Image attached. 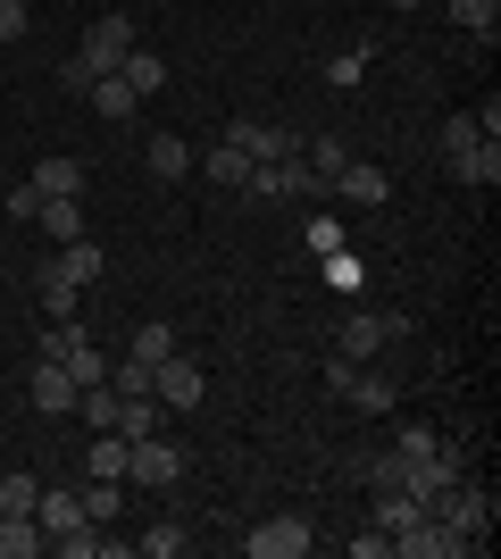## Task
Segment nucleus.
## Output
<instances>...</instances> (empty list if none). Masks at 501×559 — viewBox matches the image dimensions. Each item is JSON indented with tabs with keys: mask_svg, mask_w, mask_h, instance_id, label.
Instances as JSON below:
<instances>
[{
	"mask_svg": "<svg viewBox=\"0 0 501 559\" xmlns=\"http://www.w3.org/2000/svg\"><path fill=\"white\" fill-rule=\"evenodd\" d=\"M126 50H134V25H126V17L84 25V43H75V59L59 68V84H68V93H84L93 75H118V59H126Z\"/></svg>",
	"mask_w": 501,
	"mask_h": 559,
	"instance_id": "nucleus-1",
	"label": "nucleus"
},
{
	"mask_svg": "<svg viewBox=\"0 0 501 559\" xmlns=\"http://www.w3.org/2000/svg\"><path fill=\"white\" fill-rule=\"evenodd\" d=\"M434 518H443V526H452L460 543H477V535H493V492H477V485H443L434 492Z\"/></svg>",
	"mask_w": 501,
	"mask_h": 559,
	"instance_id": "nucleus-2",
	"label": "nucleus"
},
{
	"mask_svg": "<svg viewBox=\"0 0 501 559\" xmlns=\"http://www.w3.org/2000/svg\"><path fill=\"white\" fill-rule=\"evenodd\" d=\"M201 393H210V376H201V359H184V350L151 368V401H159V409H201Z\"/></svg>",
	"mask_w": 501,
	"mask_h": 559,
	"instance_id": "nucleus-3",
	"label": "nucleus"
},
{
	"mask_svg": "<svg viewBox=\"0 0 501 559\" xmlns=\"http://www.w3.org/2000/svg\"><path fill=\"white\" fill-rule=\"evenodd\" d=\"M126 476L151 485V492H167L176 476H184V451L167 443V435H143V443H126Z\"/></svg>",
	"mask_w": 501,
	"mask_h": 559,
	"instance_id": "nucleus-4",
	"label": "nucleus"
},
{
	"mask_svg": "<svg viewBox=\"0 0 501 559\" xmlns=\"http://www.w3.org/2000/svg\"><path fill=\"white\" fill-rule=\"evenodd\" d=\"M393 334H409L402 318H368V309H351V318H343V334H334V350H343L351 368H368V359H377V350L393 343Z\"/></svg>",
	"mask_w": 501,
	"mask_h": 559,
	"instance_id": "nucleus-5",
	"label": "nucleus"
},
{
	"mask_svg": "<svg viewBox=\"0 0 501 559\" xmlns=\"http://www.w3.org/2000/svg\"><path fill=\"white\" fill-rule=\"evenodd\" d=\"M25 401H34L43 418H68L75 401H84V384H75V376L59 368V359H34V376H25Z\"/></svg>",
	"mask_w": 501,
	"mask_h": 559,
	"instance_id": "nucleus-6",
	"label": "nucleus"
},
{
	"mask_svg": "<svg viewBox=\"0 0 501 559\" xmlns=\"http://www.w3.org/2000/svg\"><path fill=\"white\" fill-rule=\"evenodd\" d=\"M310 526H301V518H267V526H251V535H242V551H251V559H301V551H310Z\"/></svg>",
	"mask_w": 501,
	"mask_h": 559,
	"instance_id": "nucleus-7",
	"label": "nucleus"
},
{
	"mask_svg": "<svg viewBox=\"0 0 501 559\" xmlns=\"http://www.w3.org/2000/svg\"><path fill=\"white\" fill-rule=\"evenodd\" d=\"M326 201L377 210V201H393V185H384V167H368V159H343V167H334V192H326Z\"/></svg>",
	"mask_w": 501,
	"mask_h": 559,
	"instance_id": "nucleus-8",
	"label": "nucleus"
},
{
	"mask_svg": "<svg viewBox=\"0 0 501 559\" xmlns=\"http://www.w3.org/2000/svg\"><path fill=\"white\" fill-rule=\"evenodd\" d=\"M25 185L43 192V201H75V192H84V159H68V151H50V159L34 167Z\"/></svg>",
	"mask_w": 501,
	"mask_h": 559,
	"instance_id": "nucleus-9",
	"label": "nucleus"
},
{
	"mask_svg": "<svg viewBox=\"0 0 501 559\" xmlns=\"http://www.w3.org/2000/svg\"><path fill=\"white\" fill-rule=\"evenodd\" d=\"M443 167H452L460 185H485V192H493V185H501V142L485 134V142H468V151H452Z\"/></svg>",
	"mask_w": 501,
	"mask_h": 559,
	"instance_id": "nucleus-10",
	"label": "nucleus"
},
{
	"mask_svg": "<svg viewBox=\"0 0 501 559\" xmlns=\"http://www.w3.org/2000/svg\"><path fill=\"white\" fill-rule=\"evenodd\" d=\"M34 526H43V543H50V535L93 526V518H84V501H75V492H43V501H34Z\"/></svg>",
	"mask_w": 501,
	"mask_h": 559,
	"instance_id": "nucleus-11",
	"label": "nucleus"
},
{
	"mask_svg": "<svg viewBox=\"0 0 501 559\" xmlns=\"http://www.w3.org/2000/svg\"><path fill=\"white\" fill-rule=\"evenodd\" d=\"M343 401H351V409H368V418H384V409H393V376H377V368H351V384H343Z\"/></svg>",
	"mask_w": 501,
	"mask_h": 559,
	"instance_id": "nucleus-12",
	"label": "nucleus"
},
{
	"mask_svg": "<svg viewBox=\"0 0 501 559\" xmlns=\"http://www.w3.org/2000/svg\"><path fill=\"white\" fill-rule=\"evenodd\" d=\"M201 167H210V185H217V192H242V176H251V151L217 134V142H210V159H201Z\"/></svg>",
	"mask_w": 501,
	"mask_h": 559,
	"instance_id": "nucleus-13",
	"label": "nucleus"
},
{
	"mask_svg": "<svg viewBox=\"0 0 501 559\" xmlns=\"http://www.w3.org/2000/svg\"><path fill=\"white\" fill-rule=\"evenodd\" d=\"M34 551H50L43 526H34L25 510H0V559H34Z\"/></svg>",
	"mask_w": 501,
	"mask_h": 559,
	"instance_id": "nucleus-14",
	"label": "nucleus"
},
{
	"mask_svg": "<svg viewBox=\"0 0 501 559\" xmlns=\"http://www.w3.org/2000/svg\"><path fill=\"white\" fill-rule=\"evenodd\" d=\"M84 93H93V109H100V117H118V126H126V117H134V109H143V93H134L126 75H93Z\"/></svg>",
	"mask_w": 501,
	"mask_h": 559,
	"instance_id": "nucleus-15",
	"label": "nucleus"
},
{
	"mask_svg": "<svg viewBox=\"0 0 501 559\" xmlns=\"http://www.w3.org/2000/svg\"><path fill=\"white\" fill-rule=\"evenodd\" d=\"M118 492H126V476H84V485H75V501H84V518H93V526H109V518H118Z\"/></svg>",
	"mask_w": 501,
	"mask_h": 559,
	"instance_id": "nucleus-16",
	"label": "nucleus"
},
{
	"mask_svg": "<svg viewBox=\"0 0 501 559\" xmlns=\"http://www.w3.org/2000/svg\"><path fill=\"white\" fill-rule=\"evenodd\" d=\"M359 485H368V492H402L409 485V451H377V460H359Z\"/></svg>",
	"mask_w": 501,
	"mask_h": 559,
	"instance_id": "nucleus-17",
	"label": "nucleus"
},
{
	"mask_svg": "<svg viewBox=\"0 0 501 559\" xmlns=\"http://www.w3.org/2000/svg\"><path fill=\"white\" fill-rule=\"evenodd\" d=\"M118 75H126V84H134V93H159V84H167V68H159V50H143V43H134V50H126V59H118Z\"/></svg>",
	"mask_w": 501,
	"mask_h": 559,
	"instance_id": "nucleus-18",
	"label": "nucleus"
},
{
	"mask_svg": "<svg viewBox=\"0 0 501 559\" xmlns=\"http://www.w3.org/2000/svg\"><path fill=\"white\" fill-rule=\"evenodd\" d=\"M184 167H192L184 134H151V176H159V185H176V176H184Z\"/></svg>",
	"mask_w": 501,
	"mask_h": 559,
	"instance_id": "nucleus-19",
	"label": "nucleus"
},
{
	"mask_svg": "<svg viewBox=\"0 0 501 559\" xmlns=\"http://www.w3.org/2000/svg\"><path fill=\"white\" fill-rule=\"evenodd\" d=\"M452 25H460V34H485V43H493V25H501V0H452Z\"/></svg>",
	"mask_w": 501,
	"mask_h": 559,
	"instance_id": "nucleus-20",
	"label": "nucleus"
},
{
	"mask_svg": "<svg viewBox=\"0 0 501 559\" xmlns=\"http://www.w3.org/2000/svg\"><path fill=\"white\" fill-rule=\"evenodd\" d=\"M318 276H326L334 293H359V276H368V267H359V251L343 242V251H326V259H318Z\"/></svg>",
	"mask_w": 501,
	"mask_h": 559,
	"instance_id": "nucleus-21",
	"label": "nucleus"
},
{
	"mask_svg": "<svg viewBox=\"0 0 501 559\" xmlns=\"http://www.w3.org/2000/svg\"><path fill=\"white\" fill-rule=\"evenodd\" d=\"M126 359H143V368H159V359H176V326H159V318H151V326L134 334V350H126Z\"/></svg>",
	"mask_w": 501,
	"mask_h": 559,
	"instance_id": "nucleus-22",
	"label": "nucleus"
},
{
	"mask_svg": "<svg viewBox=\"0 0 501 559\" xmlns=\"http://www.w3.org/2000/svg\"><path fill=\"white\" fill-rule=\"evenodd\" d=\"M43 234L50 242H84V210L75 201H43Z\"/></svg>",
	"mask_w": 501,
	"mask_h": 559,
	"instance_id": "nucleus-23",
	"label": "nucleus"
},
{
	"mask_svg": "<svg viewBox=\"0 0 501 559\" xmlns=\"http://www.w3.org/2000/svg\"><path fill=\"white\" fill-rule=\"evenodd\" d=\"M184 543H192V526H176V518H159V526H151V535L134 543V551H143V559H176V551H184Z\"/></svg>",
	"mask_w": 501,
	"mask_h": 559,
	"instance_id": "nucleus-24",
	"label": "nucleus"
},
{
	"mask_svg": "<svg viewBox=\"0 0 501 559\" xmlns=\"http://www.w3.org/2000/svg\"><path fill=\"white\" fill-rule=\"evenodd\" d=\"M84 476H126V443H118V435H93V451H84Z\"/></svg>",
	"mask_w": 501,
	"mask_h": 559,
	"instance_id": "nucleus-25",
	"label": "nucleus"
},
{
	"mask_svg": "<svg viewBox=\"0 0 501 559\" xmlns=\"http://www.w3.org/2000/svg\"><path fill=\"white\" fill-rule=\"evenodd\" d=\"M301 242H310V259H326V251H343V217L334 210H318L310 226H301Z\"/></svg>",
	"mask_w": 501,
	"mask_h": 559,
	"instance_id": "nucleus-26",
	"label": "nucleus"
},
{
	"mask_svg": "<svg viewBox=\"0 0 501 559\" xmlns=\"http://www.w3.org/2000/svg\"><path fill=\"white\" fill-rule=\"evenodd\" d=\"M34 501H43V485H34L25 467H9V476H0V510H25V518H34Z\"/></svg>",
	"mask_w": 501,
	"mask_h": 559,
	"instance_id": "nucleus-27",
	"label": "nucleus"
},
{
	"mask_svg": "<svg viewBox=\"0 0 501 559\" xmlns=\"http://www.w3.org/2000/svg\"><path fill=\"white\" fill-rule=\"evenodd\" d=\"M59 368H68L75 384H100V376H109V359H100V350L84 343V334H75V350H68V359H59Z\"/></svg>",
	"mask_w": 501,
	"mask_h": 559,
	"instance_id": "nucleus-28",
	"label": "nucleus"
},
{
	"mask_svg": "<svg viewBox=\"0 0 501 559\" xmlns=\"http://www.w3.org/2000/svg\"><path fill=\"white\" fill-rule=\"evenodd\" d=\"M434 142H443V159H452V151H468V142H485V134H477V109L443 117V134H434Z\"/></svg>",
	"mask_w": 501,
	"mask_h": 559,
	"instance_id": "nucleus-29",
	"label": "nucleus"
},
{
	"mask_svg": "<svg viewBox=\"0 0 501 559\" xmlns=\"http://www.w3.org/2000/svg\"><path fill=\"white\" fill-rule=\"evenodd\" d=\"M409 518H418V501H409V492H377V526H384V535H402Z\"/></svg>",
	"mask_w": 501,
	"mask_h": 559,
	"instance_id": "nucleus-30",
	"label": "nucleus"
},
{
	"mask_svg": "<svg viewBox=\"0 0 501 559\" xmlns=\"http://www.w3.org/2000/svg\"><path fill=\"white\" fill-rule=\"evenodd\" d=\"M359 75H368V50H343V59H326V84H343V93H351V84H359Z\"/></svg>",
	"mask_w": 501,
	"mask_h": 559,
	"instance_id": "nucleus-31",
	"label": "nucleus"
},
{
	"mask_svg": "<svg viewBox=\"0 0 501 559\" xmlns=\"http://www.w3.org/2000/svg\"><path fill=\"white\" fill-rule=\"evenodd\" d=\"M50 551H59V559H100V535H93V526H75V535H50Z\"/></svg>",
	"mask_w": 501,
	"mask_h": 559,
	"instance_id": "nucleus-32",
	"label": "nucleus"
},
{
	"mask_svg": "<svg viewBox=\"0 0 501 559\" xmlns=\"http://www.w3.org/2000/svg\"><path fill=\"white\" fill-rule=\"evenodd\" d=\"M109 393H151V368L143 359H118V368H109Z\"/></svg>",
	"mask_w": 501,
	"mask_h": 559,
	"instance_id": "nucleus-33",
	"label": "nucleus"
},
{
	"mask_svg": "<svg viewBox=\"0 0 501 559\" xmlns=\"http://www.w3.org/2000/svg\"><path fill=\"white\" fill-rule=\"evenodd\" d=\"M434 443H443V435H434V426H402V443H393V451H409V460H427Z\"/></svg>",
	"mask_w": 501,
	"mask_h": 559,
	"instance_id": "nucleus-34",
	"label": "nucleus"
},
{
	"mask_svg": "<svg viewBox=\"0 0 501 559\" xmlns=\"http://www.w3.org/2000/svg\"><path fill=\"white\" fill-rule=\"evenodd\" d=\"M9 217H17V226H25V217H43V192L17 185V192H9Z\"/></svg>",
	"mask_w": 501,
	"mask_h": 559,
	"instance_id": "nucleus-35",
	"label": "nucleus"
},
{
	"mask_svg": "<svg viewBox=\"0 0 501 559\" xmlns=\"http://www.w3.org/2000/svg\"><path fill=\"white\" fill-rule=\"evenodd\" d=\"M25 34V0H0V43H17Z\"/></svg>",
	"mask_w": 501,
	"mask_h": 559,
	"instance_id": "nucleus-36",
	"label": "nucleus"
},
{
	"mask_svg": "<svg viewBox=\"0 0 501 559\" xmlns=\"http://www.w3.org/2000/svg\"><path fill=\"white\" fill-rule=\"evenodd\" d=\"M384 551H393V535H384V526H377V535H351V559H384Z\"/></svg>",
	"mask_w": 501,
	"mask_h": 559,
	"instance_id": "nucleus-37",
	"label": "nucleus"
},
{
	"mask_svg": "<svg viewBox=\"0 0 501 559\" xmlns=\"http://www.w3.org/2000/svg\"><path fill=\"white\" fill-rule=\"evenodd\" d=\"M384 9H418V0H384Z\"/></svg>",
	"mask_w": 501,
	"mask_h": 559,
	"instance_id": "nucleus-38",
	"label": "nucleus"
}]
</instances>
